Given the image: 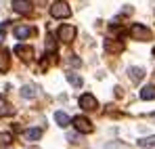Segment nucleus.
Listing matches in <instances>:
<instances>
[{"label": "nucleus", "mask_w": 155, "mask_h": 149, "mask_svg": "<svg viewBox=\"0 0 155 149\" xmlns=\"http://www.w3.org/2000/svg\"><path fill=\"white\" fill-rule=\"evenodd\" d=\"M34 34H36V29H31V27H27V25H17V27H15V36H17L19 40L29 38V36H34Z\"/></svg>", "instance_id": "10"}, {"label": "nucleus", "mask_w": 155, "mask_h": 149, "mask_svg": "<svg viewBox=\"0 0 155 149\" xmlns=\"http://www.w3.org/2000/svg\"><path fill=\"white\" fill-rule=\"evenodd\" d=\"M138 145L140 147H155V137H147V139L138 141Z\"/></svg>", "instance_id": "18"}, {"label": "nucleus", "mask_w": 155, "mask_h": 149, "mask_svg": "<svg viewBox=\"0 0 155 149\" xmlns=\"http://www.w3.org/2000/svg\"><path fill=\"white\" fill-rule=\"evenodd\" d=\"M105 50L107 52H122L124 50V42H115V40H105Z\"/></svg>", "instance_id": "11"}, {"label": "nucleus", "mask_w": 155, "mask_h": 149, "mask_svg": "<svg viewBox=\"0 0 155 149\" xmlns=\"http://www.w3.org/2000/svg\"><path fill=\"white\" fill-rule=\"evenodd\" d=\"M11 143H13V137H11L8 132H0V145H2V147H8Z\"/></svg>", "instance_id": "17"}, {"label": "nucleus", "mask_w": 155, "mask_h": 149, "mask_svg": "<svg viewBox=\"0 0 155 149\" xmlns=\"http://www.w3.org/2000/svg\"><path fill=\"white\" fill-rule=\"evenodd\" d=\"M13 8L17 13H21V15H29L31 13V6H29L27 0H13Z\"/></svg>", "instance_id": "6"}, {"label": "nucleus", "mask_w": 155, "mask_h": 149, "mask_svg": "<svg viewBox=\"0 0 155 149\" xmlns=\"http://www.w3.org/2000/svg\"><path fill=\"white\" fill-rule=\"evenodd\" d=\"M71 122H74V126H76L78 132H92V130H94L92 122H90L88 118H84V116H76Z\"/></svg>", "instance_id": "3"}, {"label": "nucleus", "mask_w": 155, "mask_h": 149, "mask_svg": "<svg viewBox=\"0 0 155 149\" xmlns=\"http://www.w3.org/2000/svg\"><path fill=\"white\" fill-rule=\"evenodd\" d=\"M80 107H82L84 111H94V109L99 107V103L94 99V95H82V97H80Z\"/></svg>", "instance_id": "5"}, {"label": "nucleus", "mask_w": 155, "mask_h": 149, "mask_svg": "<svg viewBox=\"0 0 155 149\" xmlns=\"http://www.w3.org/2000/svg\"><path fill=\"white\" fill-rule=\"evenodd\" d=\"M140 99H143V101L155 99V86H153V84H149V86H145V88L140 90Z\"/></svg>", "instance_id": "13"}, {"label": "nucleus", "mask_w": 155, "mask_h": 149, "mask_svg": "<svg viewBox=\"0 0 155 149\" xmlns=\"http://www.w3.org/2000/svg\"><path fill=\"white\" fill-rule=\"evenodd\" d=\"M8 67H11V55L6 49H0V72L4 74L8 72Z\"/></svg>", "instance_id": "8"}, {"label": "nucleus", "mask_w": 155, "mask_h": 149, "mask_svg": "<svg viewBox=\"0 0 155 149\" xmlns=\"http://www.w3.org/2000/svg\"><path fill=\"white\" fill-rule=\"evenodd\" d=\"M13 113H15V107L4 99V97H0V116H2V118H8V116H13Z\"/></svg>", "instance_id": "9"}, {"label": "nucleus", "mask_w": 155, "mask_h": 149, "mask_svg": "<svg viewBox=\"0 0 155 149\" xmlns=\"http://www.w3.org/2000/svg\"><path fill=\"white\" fill-rule=\"evenodd\" d=\"M51 15L57 17V19H63V17H69V15H71V8H69L67 2L59 0V2H54V4L51 6Z\"/></svg>", "instance_id": "2"}, {"label": "nucleus", "mask_w": 155, "mask_h": 149, "mask_svg": "<svg viewBox=\"0 0 155 149\" xmlns=\"http://www.w3.org/2000/svg\"><path fill=\"white\" fill-rule=\"evenodd\" d=\"M153 55H155V50H153Z\"/></svg>", "instance_id": "25"}, {"label": "nucleus", "mask_w": 155, "mask_h": 149, "mask_svg": "<svg viewBox=\"0 0 155 149\" xmlns=\"http://www.w3.org/2000/svg\"><path fill=\"white\" fill-rule=\"evenodd\" d=\"M143 76H145V72H143L140 67H130V78H132L134 82H138V80H143Z\"/></svg>", "instance_id": "16"}, {"label": "nucleus", "mask_w": 155, "mask_h": 149, "mask_svg": "<svg viewBox=\"0 0 155 149\" xmlns=\"http://www.w3.org/2000/svg\"><path fill=\"white\" fill-rule=\"evenodd\" d=\"M69 65H74V67H80V65H82V61H80L78 57H74V55H71V57H69Z\"/></svg>", "instance_id": "21"}, {"label": "nucleus", "mask_w": 155, "mask_h": 149, "mask_svg": "<svg viewBox=\"0 0 155 149\" xmlns=\"http://www.w3.org/2000/svg\"><path fill=\"white\" fill-rule=\"evenodd\" d=\"M2 29H4V25H0V42H2Z\"/></svg>", "instance_id": "24"}, {"label": "nucleus", "mask_w": 155, "mask_h": 149, "mask_svg": "<svg viewBox=\"0 0 155 149\" xmlns=\"http://www.w3.org/2000/svg\"><path fill=\"white\" fill-rule=\"evenodd\" d=\"M130 36L134 38V40H140V42H149L151 38H153V32L149 29V27H145L143 23H134L130 27Z\"/></svg>", "instance_id": "1"}, {"label": "nucleus", "mask_w": 155, "mask_h": 149, "mask_svg": "<svg viewBox=\"0 0 155 149\" xmlns=\"http://www.w3.org/2000/svg\"><path fill=\"white\" fill-rule=\"evenodd\" d=\"M76 38V27L74 25H61L59 27V40L61 42H71Z\"/></svg>", "instance_id": "4"}, {"label": "nucleus", "mask_w": 155, "mask_h": 149, "mask_svg": "<svg viewBox=\"0 0 155 149\" xmlns=\"http://www.w3.org/2000/svg\"><path fill=\"white\" fill-rule=\"evenodd\" d=\"M36 95H38V93H36V88H34V86H29V84H25V86L21 88V97H23V99H34Z\"/></svg>", "instance_id": "15"}, {"label": "nucleus", "mask_w": 155, "mask_h": 149, "mask_svg": "<svg viewBox=\"0 0 155 149\" xmlns=\"http://www.w3.org/2000/svg\"><path fill=\"white\" fill-rule=\"evenodd\" d=\"M67 139H69V141H74V143H76V141H78V134H67Z\"/></svg>", "instance_id": "23"}, {"label": "nucleus", "mask_w": 155, "mask_h": 149, "mask_svg": "<svg viewBox=\"0 0 155 149\" xmlns=\"http://www.w3.org/2000/svg\"><path fill=\"white\" fill-rule=\"evenodd\" d=\"M15 52H17L23 61H31V57H34V49H31V46H23V44L15 46Z\"/></svg>", "instance_id": "7"}, {"label": "nucleus", "mask_w": 155, "mask_h": 149, "mask_svg": "<svg viewBox=\"0 0 155 149\" xmlns=\"http://www.w3.org/2000/svg\"><path fill=\"white\" fill-rule=\"evenodd\" d=\"M46 50L48 52H57V42L52 40V36H46Z\"/></svg>", "instance_id": "19"}, {"label": "nucleus", "mask_w": 155, "mask_h": 149, "mask_svg": "<svg viewBox=\"0 0 155 149\" xmlns=\"http://www.w3.org/2000/svg\"><path fill=\"white\" fill-rule=\"evenodd\" d=\"M67 80H69L76 88H80V86H82V78H80V76H76V74H69V76H67Z\"/></svg>", "instance_id": "20"}, {"label": "nucleus", "mask_w": 155, "mask_h": 149, "mask_svg": "<svg viewBox=\"0 0 155 149\" xmlns=\"http://www.w3.org/2000/svg\"><path fill=\"white\" fill-rule=\"evenodd\" d=\"M40 137H42V130H40V128H29V130H25L27 141H38Z\"/></svg>", "instance_id": "14"}, {"label": "nucleus", "mask_w": 155, "mask_h": 149, "mask_svg": "<svg viewBox=\"0 0 155 149\" xmlns=\"http://www.w3.org/2000/svg\"><path fill=\"white\" fill-rule=\"evenodd\" d=\"M36 6H46V0H34Z\"/></svg>", "instance_id": "22"}, {"label": "nucleus", "mask_w": 155, "mask_h": 149, "mask_svg": "<svg viewBox=\"0 0 155 149\" xmlns=\"http://www.w3.org/2000/svg\"><path fill=\"white\" fill-rule=\"evenodd\" d=\"M54 122L61 126V128H67V126L71 124L69 116H67V113H63V111H54Z\"/></svg>", "instance_id": "12"}]
</instances>
